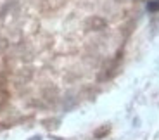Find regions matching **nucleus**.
<instances>
[{"mask_svg":"<svg viewBox=\"0 0 159 140\" xmlns=\"http://www.w3.org/2000/svg\"><path fill=\"white\" fill-rule=\"evenodd\" d=\"M109 132H111V128H109V126H106V128H100V130H97V132H95V137H97V138H100V137H106Z\"/></svg>","mask_w":159,"mask_h":140,"instance_id":"2","label":"nucleus"},{"mask_svg":"<svg viewBox=\"0 0 159 140\" xmlns=\"http://www.w3.org/2000/svg\"><path fill=\"white\" fill-rule=\"evenodd\" d=\"M85 28L90 29V31H102V29L107 28V21L100 16H90L85 21Z\"/></svg>","mask_w":159,"mask_h":140,"instance_id":"1","label":"nucleus"},{"mask_svg":"<svg viewBox=\"0 0 159 140\" xmlns=\"http://www.w3.org/2000/svg\"><path fill=\"white\" fill-rule=\"evenodd\" d=\"M149 11H151V12L159 11V0H152L151 4H149Z\"/></svg>","mask_w":159,"mask_h":140,"instance_id":"3","label":"nucleus"}]
</instances>
